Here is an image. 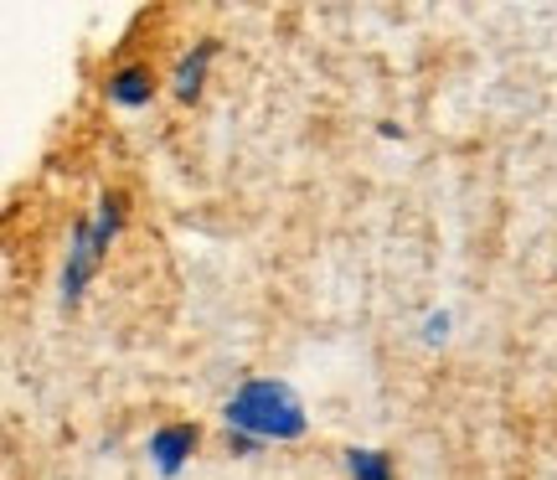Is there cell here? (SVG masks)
<instances>
[{
    "label": "cell",
    "instance_id": "cell-1",
    "mask_svg": "<svg viewBox=\"0 0 557 480\" xmlns=\"http://www.w3.org/2000/svg\"><path fill=\"white\" fill-rule=\"evenodd\" d=\"M222 423H227V434H248V440H299L310 419H305V403L289 382L278 378H248L227 398L222 408Z\"/></svg>",
    "mask_w": 557,
    "mask_h": 480
},
{
    "label": "cell",
    "instance_id": "cell-2",
    "mask_svg": "<svg viewBox=\"0 0 557 480\" xmlns=\"http://www.w3.org/2000/svg\"><path fill=\"white\" fill-rule=\"evenodd\" d=\"M103 254H109V243L94 233V222H78V227H73V243H67V263H62V305H67V310H73V305L83 300V290L94 284Z\"/></svg>",
    "mask_w": 557,
    "mask_h": 480
},
{
    "label": "cell",
    "instance_id": "cell-3",
    "mask_svg": "<svg viewBox=\"0 0 557 480\" xmlns=\"http://www.w3.org/2000/svg\"><path fill=\"white\" fill-rule=\"evenodd\" d=\"M191 450H197V423H160L156 434H150V460L165 480H176L191 460Z\"/></svg>",
    "mask_w": 557,
    "mask_h": 480
},
{
    "label": "cell",
    "instance_id": "cell-4",
    "mask_svg": "<svg viewBox=\"0 0 557 480\" xmlns=\"http://www.w3.org/2000/svg\"><path fill=\"white\" fill-rule=\"evenodd\" d=\"M103 88H109V99L120 103V109H145V103L156 99V73H150L145 62H129V67H120Z\"/></svg>",
    "mask_w": 557,
    "mask_h": 480
},
{
    "label": "cell",
    "instance_id": "cell-5",
    "mask_svg": "<svg viewBox=\"0 0 557 480\" xmlns=\"http://www.w3.org/2000/svg\"><path fill=\"white\" fill-rule=\"evenodd\" d=\"M212 58H218V37H201L186 58L176 62V78H171V88H176V99H197L201 83H207V67H212Z\"/></svg>",
    "mask_w": 557,
    "mask_h": 480
},
{
    "label": "cell",
    "instance_id": "cell-6",
    "mask_svg": "<svg viewBox=\"0 0 557 480\" xmlns=\"http://www.w3.org/2000/svg\"><path fill=\"white\" fill-rule=\"evenodd\" d=\"M346 470H351V480H393V455L367 450V444H351V450H346Z\"/></svg>",
    "mask_w": 557,
    "mask_h": 480
},
{
    "label": "cell",
    "instance_id": "cell-7",
    "mask_svg": "<svg viewBox=\"0 0 557 480\" xmlns=\"http://www.w3.org/2000/svg\"><path fill=\"white\" fill-rule=\"evenodd\" d=\"M444 336H449V310H434V316L423 320V341H429V346H438Z\"/></svg>",
    "mask_w": 557,
    "mask_h": 480
}]
</instances>
